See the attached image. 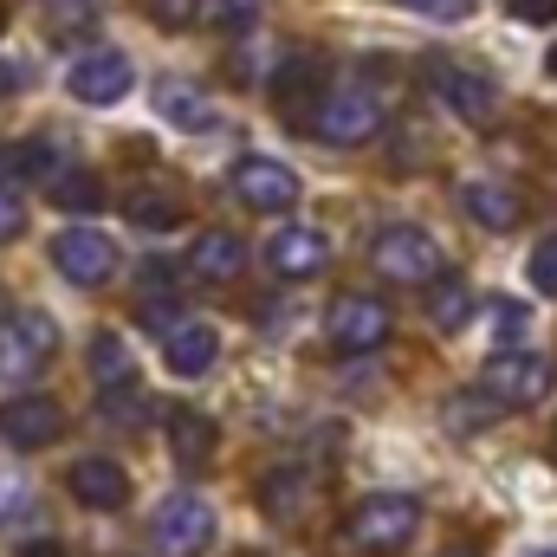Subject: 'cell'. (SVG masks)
Returning <instances> with one entry per match:
<instances>
[{"label":"cell","mask_w":557,"mask_h":557,"mask_svg":"<svg viewBox=\"0 0 557 557\" xmlns=\"http://www.w3.org/2000/svg\"><path fill=\"white\" fill-rule=\"evenodd\" d=\"M169 454H175L182 467H208V454H214V421L195 416V409H175V416H169Z\"/></svg>","instance_id":"ffe728a7"},{"label":"cell","mask_w":557,"mask_h":557,"mask_svg":"<svg viewBox=\"0 0 557 557\" xmlns=\"http://www.w3.org/2000/svg\"><path fill=\"white\" fill-rule=\"evenodd\" d=\"M525 557H557V545H539V552H525Z\"/></svg>","instance_id":"8d00e7d4"},{"label":"cell","mask_w":557,"mask_h":557,"mask_svg":"<svg viewBox=\"0 0 557 557\" xmlns=\"http://www.w3.org/2000/svg\"><path fill=\"white\" fill-rule=\"evenodd\" d=\"M175 195H162V188H131L124 195V221H137V227H149V234H162V227H175Z\"/></svg>","instance_id":"d4e9b609"},{"label":"cell","mask_w":557,"mask_h":557,"mask_svg":"<svg viewBox=\"0 0 557 557\" xmlns=\"http://www.w3.org/2000/svg\"><path fill=\"white\" fill-rule=\"evenodd\" d=\"M545 72H552V78H557V46H552V59H545Z\"/></svg>","instance_id":"74e56055"},{"label":"cell","mask_w":557,"mask_h":557,"mask_svg":"<svg viewBox=\"0 0 557 557\" xmlns=\"http://www.w3.org/2000/svg\"><path fill=\"white\" fill-rule=\"evenodd\" d=\"M253 13H260V0H214V20H221V26H234V33H247V26H253Z\"/></svg>","instance_id":"4dcf8cb0"},{"label":"cell","mask_w":557,"mask_h":557,"mask_svg":"<svg viewBox=\"0 0 557 557\" xmlns=\"http://www.w3.org/2000/svg\"><path fill=\"white\" fill-rule=\"evenodd\" d=\"M52 201H59L65 214H98V208H104V182L85 175V169H65V175H52Z\"/></svg>","instance_id":"603a6c76"},{"label":"cell","mask_w":557,"mask_h":557,"mask_svg":"<svg viewBox=\"0 0 557 557\" xmlns=\"http://www.w3.org/2000/svg\"><path fill=\"white\" fill-rule=\"evenodd\" d=\"M552 357L539 350H506V357H486L480 370V403L486 409H539L552 396Z\"/></svg>","instance_id":"7a4b0ae2"},{"label":"cell","mask_w":557,"mask_h":557,"mask_svg":"<svg viewBox=\"0 0 557 557\" xmlns=\"http://www.w3.org/2000/svg\"><path fill=\"white\" fill-rule=\"evenodd\" d=\"M318 98H324V78H318V65L298 52V59H285L273 78V104L285 117H298V124H311V111H318Z\"/></svg>","instance_id":"ac0fdd59"},{"label":"cell","mask_w":557,"mask_h":557,"mask_svg":"<svg viewBox=\"0 0 557 557\" xmlns=\"http://www.w3.org/2000/svg\"><path fill=\"white\" fill-rule=\"evenodd\" d=\"M52 267L65 273V285L98 292V285H111V273H117V247H111L98 227H65V234L52 240Z\"/></svg>","instance_id":"9c48e42d"},{"label":"cell","mask_w":557,"mask_h":557,"mask_svg":"<svg viewBox=\"0 0 557 557\" xmlns=\"http://www.w3.org/2000/svg\"><path fill=\"white\" fill-rule=\"evenodd\" d=\"M227 182H234V195H240L253 214H285V208H298V175H292L278 156H240Z\"/></svg>","instance_id":"8fae6325"},{"label":"cell","mask_w":557,"mask_h":557,"mask_svg":"<svg viewBox=\"0 0 557 557\" xmlns=\"http://www.w3.org/2000/svg\"><path fill=\"white\" fill-rule=\"evenodd\" d=\"M311 131H318L324 143H337V149H357V143H370L376 131H383V104H376L363 85H337V91L318 98Z\"/></svg>","instance_id":"52a82bcc"},{"label":"cell","mask_w":557,"mask_h":557,"mask_svg":"<svg viewBox=\"0 0 557 557\" xmlns=\"http://www.w3.org/2000/svg\"><path fill=\"white\" fill-rule=\"evenodd\" d=\"M460 208H467V221L486 227V234H506V227H519V214H525V201H519L506 182H493V175L460 182Z\"/></svg>","instance_id":"2e32d148"},{"label":"cell","mask_w":557,"mask_h":557,"mask_svg":"<svg viewBox=\"0 0 557 557\" xmlns=\"http://www.w3.org/2000/svg\"><path fill=\"white\" fill-rule=\"evenodd\" d=\"M20 506H26V480L13 467H0V519H13Z\"/></svg>","instance_id":"836d02e7"},{"label":"cell","mask_w":557,"mask_h":557,"mask_svg":"<svg viewBox=\"0 0 557 557\" xmlns=\"http://www.w3.org/2000/svg\"><path fill=\"white\" fill-rule=\"evenodd\" d=\"M20 557H65V545H59V539H26Z\"/></svg>","instance_id":"d590c367"},{"label":"cell","mask_w":557,"mask_h":557,"mask_svg":"<svg viewBox=\"0 0 557 557\" xmlns=\"http://www.w3.org/2000/svg\"><path fill=\"white\" fill-rule=\"evenodd\" d=\"M370 267L383 278H396V285H428V278H447V253H441V240L428 234V227H383L376 234V247H370Z\"/></svg>","instance_id":"277c9868"},{"label":"cell","mask_w":557,"mask_h":557,"mask_svg":"<svg viewBox=\"0 0 557 557\" xmlns=\"http://www.w3.org/2000/svg\"><path fill=\"white\" fill-rule=\"evenodd\" d=\"M525 273H532V285H539L545 298H557V234H552V240H539V247H532Z\"/></svg>","instance_id":"4316f807"},{"label":"cell","mask_w":557,"mask_h":557,"mask_svg":"<svg viewBox=\"0 0 557 557\" xmlns=\"http://www.w3.org/2000/svg\"><path fill=\"white\" fill-rule=\"evenodd\" d=\"M59 357V324L46 311H7L0 318V383H33Z\"/></svg>","instance_id":"3957f363"},{"label":"cell","mask_w":557,"mask_h":557,"mask_svg":"<svg viewBox=\"0 0 557 557\" xmlns=\"http://www.w3.org/2000/svg\"><path fill=\"white\" fill-rule=\"evenodd\" d=\"M26 78H33L26 65H13V59H0V98H7V91H26Z\"/></svg>","instance_id":"e575fe53"},{"label":"cell","mask_w":557,"mask_h":557,"mask_svg":"<svg viewBox=\"0 0 557 557\" xmlns=\"http://www.w3.org/2000/svg\"><path fill=\"white\" fill-rule=\"evenodd\" d=\"M0 33H7V13H0Z\"/></svg>","instance_id":"ab89813d"},{"label":"cell","mask_w":557,"mask_h":557,"mask_svg":"<svg viewBox=\"0 0 557 557\" xmlns=\"http://www.w3.org/2000/svg\"><path fill=\"white\" fill-rule=\"evenodd\" d=\"M428 91H434L460 124H486L493 104H499V85H493L486 72H473V65H454V59L428 65Z\"/></svg>","instance_id":"30bf717a"},{"label":"cell","mask_w":557,"mask_h":557,"mask_svg":"<svg viewBox=\"0 0 557 557\" xmlns=\"http://www.w3.org/2000/svg\"><path fill=\"white\" fill-rule=\"evenodd\" d=\"M91 376H98V389H131L137 383V363H131V350H124L117 331L91 337Z\"/></svg>","instance_id":"44dd1931"},{"label":"cell","mask_w":557,"mask_h":557,"mask_svg":"<svg viewBox=\"0 0 557 557\" xmlns=\"http://www.w3.org/2000/svg\"><path fill=\"white\" fill-rule=\"evenodd\" d=\"M39 7H46L59 26H85V20L98 13V0H39Z\"/></svg>","instance_id":"1f68e13d"},{"label":"cell","mask_w":557,"mask_h":557,"mask_svg":"<svg viewBox=\"0 0 557 557\" xmlns=\"http://www.w3.org/2000/svg\"><path fill=\"white\" fill-rule=\"evenodd\" d=\"M143 7H149V20H156V26H169V33L201 20V0H143Z\"/></svg>","instance_id":"83f0119b"},{"label":"cell","mask_w":557,"mask_h":557,"mask_svg":"<svg viewBox=\"0 0 557 557\" xmlns=\"http://www.w3.org/2000/svg\"><path fill=\"white\" fill-rule=\"evenodd\" d=\"M59 403L52 396H13V403H0V441L7 447H20V454H33V447H52L59 441Z\"/></svg>","instance_id":"7c38bea8"},{"label":"cell","mask_w":557,"mask_h":557,"mask_svg":"<svg viewBox=\"0 0 557 557\" xmlns=\"http://www.w3.org/2000/svg\"><path fill=\"white\" fill-rule=\"evenodd\" d=\"M441 557H473V552H441Z\"/></svg>","instance_id":"f35d334b"},{"label":"cell","mask_w":557,"mask_h":557,"mask_svg":"<svg viewBox=\"0 0 557 557\" xmlns=\"http://www.w3.org/2000/svg\"><path fill=\"white\" fill-rule=\"evenodd\" d=\"M156 111H162V124H175V131H214V104H208V91L188 85V78H162V85H156Z\"/></svg>","instance_id":"d6986e66"},{"label":"cell","mask_w":557,"mask_h":557,"mask_svg":"<svg viewBox=\"0 0 557 557\" xmlns=\"http://www.w3.org/2000/svg\"><path fill=\"white\" fill-rule=\"evenodd\" d=\"M240 267H247V240H240L234 227H201V234H195V247H188V278L227 285V278H240Z\"/></svg>","instance_id":"9a60e30c"},{"label":"cell","mask_w":557,"mask_h":557,"mask_svg":"<svg viewBox=\"0 0 557 557\" xmlns=\"http://www.w3.org/2000/svg\"><path fill=\"white\" fill-rule=\"evenodd\" d=\"M506 13H512V20H525V26H552L557 0H506Z\"/></svg>","instance_id":"d6a6232c"},{"label":"cell","mask_w":557,"mask_h":557,"mask_svg":"<svg viewBox=\"0 0 557 557\" xmlns=\"http://www.w3.org/2000/svg\"><path fill=\"white\" fill-rule=\"evenodd\" d=\"M305 499H311V486H305L298 467H273V473L260 480V506H267V519H298Z\"/></svg>","instance_id":"7402d4cb"},{"label":"cell","mask_w":557,"mask_h":557,"mask_svg":"<svg viewBox=\"0 0 557 557\" xmlns=\"http://www.w3.org/2000/svg\"><path fill=\"white\" fill-rule=\"evenodd\" d=\"M26 234V201H20V188L13 182H0V247L7 240H20Z\"/></svg>","instance_id":"f1b7e54d"},{"label":"cell","mask_w":557,"mask_h":557,"mask_svg":"<svg viewBox=\"0 0 557 557\" xmlns=\"http://www.w3.org/2000/svg\"><path fill=\"white\" fill-rule=\"evenodd\" d=\"M65 486H72V499L91 506V512H117V506L131 499V473H124L111 454H85V460H72Z\"/></svg>","instance_id":"4fadbf2b"},{"label":"cell","mask_w":557,"mask_h":557,"mask_svg":"<svg viewBox=\"0 0 557 557\" xmlns=\"http://www.w3.org/2000/svg\"><path fill=\"white\" fill-rule=\"evenodd\" d=\"M267 267H273V278H318L324 267H331V240L318 234V227H278L273 247H267Z\"/></svg>","instance_id":"5bb4252c"},{"label":"cell","mask_w":557,"mask_h":557,"mask_svg":"<svg viewBox=\"0 0 557 557\" xmlns=\"http://www.w3.org/2000/svg\"><path fill=\"white\" fill-rule=\"evenodd\" d=\"M214 357H221V337L201 318H175V331L162 337V363L175 376H201V370H214Z\"/></svg>","instance_id":"e0dca14e"},{"label":"cell","mask_w":557,"mask_h":557,"mask_svg":"<svg viewBox=\"0 0 557 557\" xmlns=\"http://www.w3.org/2000/svg\"><path fill=\"white\" fill-rule=\"evenodd\" d=\"M389 331H396V318H389V305L370 298V292H344V298L324 311V337H331V350H344V357H370V350H383Z\"/></svg>","instance_id":"5b68a950"},{"label":"cell","mask_w":557,"mask_h":557,"mask_svg":"<svg viewBox=\"0 0 557 557\" xmlns=\"http://www.w3.org/2000/svg\"><path fill=\"white\" fill-rule=\"evenodd\" d=\"M416 532H421V506L409 493H376V499H363V506L344 519L350 552H363V557H396Z\"/></svg>","instance_id":"6da1fadb"},{"label":"cell","mask_w":557,"mask_h":557,"mask_svg":"<svg viewBox=\"0 0 557 557\" xmlns=\"http://www.w3.org/2000/svg\"><path fill=\"white\" fill-rule=\"evenodd\" d=\"M131 85H137V65H131V52H117V46H91V52H78L72 72H65V91H72L78 104H91V111L124 104Z\"/></svg>","instance_id":"8992f818"},{"label":"cell","mask_w":557,"mask_h":557,"mask_svg":"<svg viewBox=\"0 0 557 557\" xmlns=\"http://www.w3.org/2000/svg\"><path fill=\"white\" fill-rule=\"evenodd\" d=\"M467 311H473V292H467L460 278H434V292H428V324H434V331H460Z\"/></svg>","instance_id":"cb8c5ba5"},{"label":"cell","mask_w":557,"mask_h":557,"mask_svg":"<svg viewBox=\"0 0 557 557\" xmlns=\"http://www.w3.org/2000/svg\"><path fill=\"white\" fill-rule=\"evenodd\" d=\"M396 7L428 13V20H467V13H473V0H396Z\"/></svg>","instance_id":"f546056e"},{"label":"cell","mask_w":557,"mask_h":557,"mask_svg":"<svg viewBox=\"0 0 557 557\" xmlns=\"http://www.w3.org/2000/svg\"><path fill=\"white\" fill-rule=\"evenodd\" d=\"M486 331H493L499 344H525L532 311H525V305H512V298H486Z\"/></svg>","instance_id":"484cf974"},{"label":"cell","mask_w":557,"mask_h":557,"mask_svg":"<svg viewBox=\"0 0 557 557\" xmlns=\"http://www.w3.org/2000/svg\"><path fill=\"white\" fill-rule=\"evenodd\" d=\"M149 539H156V552L162 557H201L208 545H214V506L195 499V493H175V499L156 506Z\"/></svg>","instance_id":"ba28073f"}]
</instances>
